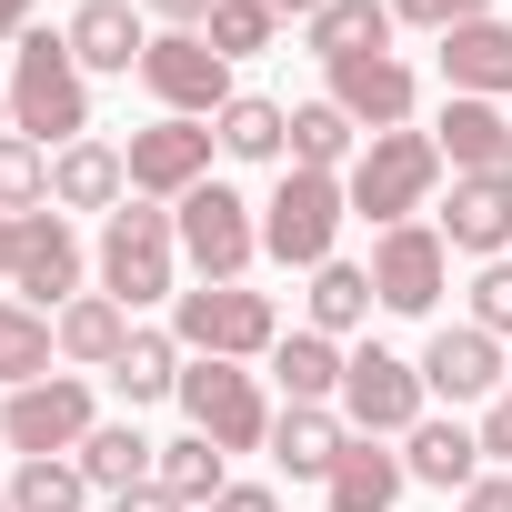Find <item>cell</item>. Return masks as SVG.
<instances>
[{"mask_svg":"<svg viewBox=\"0 0 512 512\" xmlns=\"http://www.w3.org/2000/svg\"><path fill=\"white\" fill-rule=\"evenodd\" d=\"M111 512H191V502H171L161 482H141V492H111Z\"/></svg>","mask_w":512,"mask_h":512,"instance_id":"obj_42","label":"cell"},{"mask_svg":"<svg viewBox=\"0 0 512 512\" xmlns=\"http://www.w3.org/2000/svg\"><path fill=\"white\" fill-rule=\"evenodd\" d=\"M51 352H61V322L31 312V302H0V382H51Z\"/></svg>","mask_w":512,"mask_h":512,"instance_id":"obj_27","label":"cell"},{"mask_svg":"<svg viewBox=\"0 0 512 512\" xmlns=\"http://www.w3.org/2000/svg\"><path fill=\"white\" fill-rule=\"evenodd\" d=\"M31 31V0H0V41H21Z\"/></svg>","mask_w":512,"mask_h":512,"instance_id":"obj_45","label":"cell"},{"mask_svg":"<svg viewBox=\"0 0 512 512\" xmlns=\"http://www.w3.org/2000/svg\"><path fill=\"white\" fill-rule=\"evenodd\" d=\"M11 131L41 141V151L91 141V71L71 61L61 31H21V51H11Z\"/></svg>","mask_w":512,"mask_h":512,"instance_id":"obj_1","label":"cell"},{"mask_svg":"<svg viewBox=\"0 0 512 512\" xmlns=\"http://www.w3.org/2000/svg\"><path fill=\"white\" fill-rule=\"evenodd\" d=\"M402 482H412V472H402V452H382L372 432H352V442H342V462H332V482H322V502H332V512H392V502H402Z\"/></svg>","mask_w":512,"mask_h":512,"instance_id":"obj_21","label":"cell"},{"mask_svg":"<svg viewBox=\"0 0 512 512\" xmlns=\"http://www.w3.org/2000/svg\"><path fill=\"white\" fill-rule=\"evenodd\" d=\"M272 11H292V21H312V11H322V0H272Z\"/></svg>","mask_w":512,"mask_h":512,"instance_id":"obj_46","label":"cell"},{"mask_svg":"<svg viewBox=\"0 0 512 512\" xmlns=\"http://www.w3.org/2000/svg\"><path fill=\"white\" fill-rule=\"evenodd\" d=\"M502 402H512V392H502Z\"/></svg>","mask_w":512,"mask_h":512,"instance_id":"obj_49","label":"cell"},{"mask_svg":"<svg viewBox=\"0 0 512 512\" xmlns=\"http://www.w3.org/2000/svg\"><path fill=\"white\" fill-rule=\"evenodd\" d=\"M472 432H482V462H512V402H492Z\"/></svg>","mask_w":512,"mask_h":512,"instance_id":"obj_39","label":"cell"},{"mask_svg":"<svg viewBox=\"0 0 512 512\" xmlns=\"http://www.w3.org/2000/svg\"><path fill=\"white\" fill-rule=\"evenodd\" d=\"M171 231H181V262H191L201 282H241V272H251V251H262V221H251V201L221 191V181L181 191V201H171Z\"/></svg>","mask_w":512,"mask_h":512,"instance_id":"obj_6","label":"cell"},{"mask_svg":"<svg viewBox=\"0 0 512 512\" xmlns=\"http://www.w3.org/2000/svg\"><path fill=\"white\" fill-rule=\"evenodd\" d=\"M81 502H91L81 462H21L11 472V512H81Z\"/></svg>","mask_w":512,"mask_h":512,"instance_id":"obj_36","label":"cell"},{"mask_svg":"<svg viewBox=\"0 0 512 512\" xmlns=\"http://www.w3.org/2000/svg\"><path fill=\"white\" fill-rule=\"evenodd\" d=\"M171 502H221L231 482H221V442L211 432H181V442H161V472H151Z\"/></svg>","mask_w":512,"mask_h":512,"instance_id":"obj_33","label":"cell"},{"mask_svg":"<svg viewBox=\"0 0 512 512\" xmlns=\"http://www.w3.org/2000/svg\"><path fill=\"white\" fill-rule=\"evenodd\" d=\"M171 272H181V231H171V211L131 201V211L101 221V292H111L121 312H141V302H181Z\"/></svg>","mask_w":512,"mask_h":512,"instance_id":"obj_4","label":"cell"},{"mask_svg":"<svg viewBox=\"0 0 512 512\" xmlns=\"http://www.w3.org/2000/svg\"><path fill=\"white\" fill-rule=\"evenodd\" d=\"M171 342L191 362H251V352H272L282 342V312L262 292H241V282H201L171 302Z\"/></svg>","mask_w":512,"mask_h":512,"instance_id":"obj_5","label":"cell"},{"mask_svg":"<svg viewBox=\"0 0 512 512\" xmlns=\"http://www.w3.org/2000/svg\"><path fill=\"white\" fill-rule=\"evenodd\" d=\"M131 312L111 302V292H81V302H61V362H91V372H111L121 352H131Z\"/></svg>","mask_w":512,"mask_h":512,"instance_id":"obj_25","label":"cell"},{"mask_svg":"<svg viewBox=\"0 0 512 512\" xmlns=\"http://www.w3.org/2000/svg\"><path fill=\"white\" fill-rule=\"evenodd\" d=\"M432 181H442V141L432 131H372L362 141V161L342 171V191H352V211L362 221H412L422 201H432Z\"/></svg>","mask_w":512,"mask_h":512,"instance_id":"obj_3","label":"cell"},{"mask_svg":"<svg viewBox=\"0 0 512 512\" xmlns=\"http://www.w3.org/2000/svg\"><path fill=\"white\" fill-rule=\"evenodd\" d=\"M342 342H322V332H292V342H272V372H282V392L292 402H342Z\"/></svg>","mask_w":512,"mask_h":512,"instance_id":"obj_32","label":"cell"},{"mask_svg":"<svg viewBox=\"0 0 512 512\" xmlns=\"http://www.w3.org/2000/svg\"><path fill=\"white\" fill-rule=\"evenodd\" d=\"M201 41H211L221 61H251V51L282 41V11H272V0H221V11L201 21Z\"/></svg>","mask_w":512,"mask_h":512,"instance_id":"obj_34","label":"cell"},{"mask_svg":"<svg viewBox=\"0 0 512 512\" xmlns=\"http://www.w3.org/2000/svg\"><path fill=\"white\" fill-rule=\"evenodd\" d=\"M432 231L452 251H472V262H502V251H512V181H452V211Z\"/></svg>","mask_w":512,"mask_h":512,"instance_id":"obj_20","label":"cell"},{"mask_svg":"<svg viewBox=\"0 0 512 512\" xmlns=\"http://www.w3.org/2000/svg\"><path fill=\"white\" fill-rule=\"evenodd\" d=\"M11 292H21L31 312L81 302V231H71L61 211H21V262H11Z\"/></svg>","mask_w":512,"mask_h":512,"instance_id":"obj_13","label":"cell"},{"mask_svg":"<svg viewBox=\"0 0 512 512\" xmlns=\"http://www.w3.org/2000/svg\"><path fill=\"white\" fill-rule=\"evenodd\" d=\"M342 442H352V422H342L332 402H292V412L272 422V462H282V472H302V482H332Z\"/></svg>","mask_w":512,"mask_h":512,"instance_id":"obj_22","label":"cell"},{"mask_svg":"<svg viewBox=\"0 0 512 512\" xmlns=\"http://www.w3.org/2000/svg\"><path fill=\"white\" fill-rule=\"evenodd\" d=\"M422 362H402V352H382V342H362L352 362H342V422L352 432H372V442H392V432H412L422 422Z\"/></svg>","mask_w":512,"mask_h":512,"instance_id":"obj_9","label":"cell"},{"mask_svg":"<svg viewBox=\"0 0 512 512\" xmlns=\"http://www.w3.org/2000/svg\"><path fill=\"white\" fill-rule=\"evenodd\" d=\"M0 211H51V151L21 141V131H0Z\"/></svg>","mask_w":512,"mask_h":512,"instance_id":"obj_35","label":"cell"},{"mask_svg":"<svg viewBox=\"0 0 512 512\" xmlns=\"http://www.w3.org/2000/svg\"><path fill=\"white\" fill-rule=\"evenodd\" d=\"M181 412H191V432H211L221 452L272 442V402H262V382H251L241 362H191V372H181Z\"/></svg>","mask_w":512,"mask_h":512,"instance_id":"obj_10","label":"cell"},{"mask_svg":"<svg viewBox=\"0 0 512 512\" xmlns=\"http://www.w3.org/2000/svg\"><path fill=\"white\" fill-rule=\"evenodd\" d=\"M141 11H161V21H171V31H201V21H211V11H221V0H141Z\"/></svg>","mask_w":512,"mask_h":512,"instance_id":"obj_41","label":"cell"},{"mask_svg":"<svg viewBox=\"0 0 512 512\" xmlns=\"http://www.w3.org/2000/svg\"><path fill=\"white\" fill-rule=\"evenodd\" d=\"M141 81H151V101H161L171 121H221V111L241 101V91H231V61H221L201 31H151Z\"/></svg>","mask_w":512,"mask_h":512,"instance_id":"obj_8","label":"cell"},{"mask_svg":"<svg viewBox=\"0 0 512 512\" xmlns=\"http://www.w3.org/2000/svg\"><path fill=\"white\" fill-rule=\"evenodd\" d=\"M181 372H191V352L171 342V332H131V352L111 362V382H121V402L141 412V402H161V392H181Z\"/></svg>","mask_w":512,"mask_h":512,"instance_id":"obj_31","label":"cell"},{"mask_svg":"<svg viewBox=\"0 0 512 512\" xmlns=\"http://www.w3.org/2000/svg\"><path fill=\"white\" fill-rule=\"evenodd\" d=\"M442 81H452V101H502L512 91V21L442 31Z\"/></svg>","mask_w":512,"mask_h":512,"instance_id":"obj_17","label":"cell"},{"mask_svg":"<svg viewBox=\"0 0 512 512\" xmlns=\"http://www.w3.org/2000/svg\"><path fill=\"white\" fill-rule=\"evenodd\" d=\"M392 21H422V31H462V21H492V0H392Z\"/></svg>","mask_w":512,"mask_h":512,"instance_id":"obj_38","label":"cell"},{"mask_svg":"<svg viewBox=\"0 0 512 512\" xmlns=\"http://www.w3.org/2000/svg\"><path fill=\"white\" fill-rule=\"evenodd\" d=\"M352 141H362V121H352L342 101H292V161H302V171H342V161H362Z\"/></svg>","mask_w":512,"mask_h":512,"instance_id":"obj_29","label":"cell"},{"mask_svg":"<svg viewBox=\"0 0 512 512\" xmlns=\"http://www.w3.org/2000/svg\"><path fill=\"white\" fill-rule=\"evenodd\" d=\"M101 422H91V382L81 372H51V382H21L11 402H0V442H11L21 462H61L81 452Z\"/></svg>","mask_w":512,"mask_h":512,"instance_id":"obj_7","label":"cell"},{"mask_svg":"<svg viewBox=\"0 0 512 512\" xmlns=\"http://www.w3.org/2000/svg\"><path fill=\"white\" fill-rule=\"evenodd\" d=\"M0 121H11V81H0Z\"/></svg>","mask_w":512,"mask_h":512,"instance_id":"obj_47","label":"cell"},{"mask_svg":"<svg viewBox=\"0 0 512 512\" xmlns=\"http://www.w3.org/2000/svg\"><path fill=\"white\" fill-rule=\"evenodd\" d=\"M211 141H221L231 161H282V151H292V111L262 101V91H241V101L211 121Z\"/></svg>","mask_w":512,"mask_h":512,"instance_id":"obj_28","label":"cell"},{"mask_svg":"<svg viewBox=\"0 0 512 512\" xmlns=\"http://www.w3.org/2000/svg\"><path fill=\"white\" fill-rule=\"evenodd\" d=\"M0 512H11V492H0Z\"/></svg>","mask_w":512,"mask_h":512,"instance_id":"obj_48","label":"cell"},{"mask_svg":"<svg viewBox=\"0 0 512 512\" xmlns=\"http://www.w3.org/2000/svg\"><path fill=\"white\" fill-rule=\"evenodd\" d=\"M402 472H412V482H432V492H472V482H482V432H472V422H432V412H422V422L402 432Z\"/></svg>","mask_w":512,"mask_h":512,"instance_id":"obj_18","label":"cell"},{"mask_svg":"<svg viewBox=\"0 0 512 512\" xmlns=\"http://www.w3.org/2000/svg\"><path fill=\"white\" fill-rule=\"evenodd\" d=\"M11 262H21V221L0 211V282H11Z\"/></svg>","mask_w":512,"mask_h":512,"instance_id":"obj_44","label":"cell"},{"mask_svg":"<svg viewBox=\"0 0 512 512\" xmlns=\"http://www.w3.org/2000/svg\"><path fill=\"white\" fill-rule=\"evenodd\" d=\"M131 191V161L111 151V141H71V151H51V201L61 211H111Z\"/></svg>","mask_w":512,"mask_h":512,"instance_id":"obj_23","label":"cell"},{"mask_svg":"<svg viewBox=\"0 0 512 512\" xmlns=\"http://www.w3.org/2000/svg\"><path fill=\"white\" fill-rule=\"evenodd\" d=\"M322 101H342L362 131H402V121H412V101H422V81H412V61L362 51V61H332V91H322Z\"/></svg>","mask_w":512,"mask_h":512,"instance_id":"obj_14","label":"cell"},{"mask_svg":"<svg viewBox=\"0 0 512 512\" xmlns=\"http://www.w3.org/2000/svg\"><path fill=\"white\" fill-rule=\"evenodd\" d=\"M71 462H81V482H91V492H141V482L161 472V442H141L131 422H101Z\"/></svg>","mask_w":512,"mask_h":512,"instance_id":"obj_26","label":"cell"},{"mask_svg":"<svg viewBox=\"0 0 512 512\" xmlns=\"http://www.w3.org/2000/svg\"><path fill=\"white\" fill-rule=\"evenodd\" d=\"M342 211H352L342 171H302V161H292V171L272 181V201H262V251L292 262V272H322L332 241H342Z\"/></svg>","mask_w":512,"mask_h":512,"instance_id":"obj_2","label":"cell"},{"mask_svg":"<svg viewBox=\"0 0 512 512\" xmlns=\"http://www.w3.org/2000/svg\"><path fill=\"white\" fill-rule=\"evenodd\" d=\"M462 512H512V472H482V482L462 492Z\"/></svg>","mask_w":512,"mask_h":512,"instance_id":"obj_40","label":"cell"},{"mask_svg":"<svg viewBox=\"0 0 512 512\" xmlns=\"http://www.w3.org/2000/svg\"><path fill=\"white\" fill-rule=\"evenodd\" d=\"M432 141H442L452 181H512V121H502V101H452Z\"/></svg>","mask_w":512,"mask_h":512,"instance_id":"obj_16","label":"cell"},{"mask_svg":"<svg viewBox=\"0 0 512 512\" xmlns=\"http://www.w3.org/2000/svg\"><path fill=\"white\" fill-rule=\"evenodd\" d=\"M472 322H482L492 342H512V262H482V282H472Z\"/></svg>","mask_w":512,"mask_h":512,"instance_id":"obj_37","label":"cell"},{"mask_svg":"<svg viewBox=\"0 0 512 512\" xmlns=\"http://www.w3.org/2000/svg\"><path fill=\"white\" fill-rule=\"evenodd\" d=\"M121 161H131L141 201H181V191L211 181V121H151V131H131Z\"/></svg>","mask_w":512,"mask_h":512,"instance_id":"obj_12","label":"cell"},{"mask_svg":"<svg viewBox=\"0 0 512 512\" xmlns=\"http://www.w3.org/2000/svg\"><path fill=\"white\" fill-rule=\"evenodd\" d=\"M61 41H71V61H81V71H141V51H151V31H141L131 0H81Z\"/></svg>","mask_w":512,"mask_h":512,"instance_id":"obj_19","label":"cell"},{"mask_svg":"<svg viewBox=\"0 0 512 512\" xmlns=\"http://www.w3.org/2000/svg\"><path fill=\"white\" fill-rule=\"evenodd\" d=\"M312 31V61H362V51H392V0H322V11L302 21Z\"/></svg>","mask_w":512,"mask_h":512,"instance_id":"obj_24","label":"cell"},{"mask_svg":"<svg viewBox=\"0 0 512 512\" xmlns=\"http://www.w3.org/2000/svg\"><path fill=\"white\" fill-rule=\"evenodd\" d=\"M442 272H452V241H442L432 221H392V231L372 241V292H382V312H432V302H442Z\"/></svg>","mask_w":512,"mask_h":512,"instance_id":"obj_11","label":"cell"},{"mask_svg":"<svg viewBox=\"0 0 512 512\" xmlns=\"http://www.w3.org/2000/svg\"><path fill=\"white\" fill-rule=\"evenodd\" d=\"M211 512H282V502H272V492H262V482H231V492H221V502H211Z\"/></svg>","mask_w":512,"mask_h":512,"instance_id":"obj_43","label":"cell"},{"mask_svg":"<svg viewBox=\"0 0 512 512\" xmlns=\"http://www.w3.org/2000/svg\"><path fill=\"white\" fill-rule=\"evenodd\" d=\"M372 302H382V292H372V272H362V262H322V272H312V332H322V342L362 332V322H372Z\"/></svg>","mask_w":512,"mask_h":512,"instance_id":"obj_30","label":"cell"},{"mask_svg":"<svg viewBox=\"0 0 512 512\" xmlns=\"http://www.w3.org/2000/svg\"><path fill=\"white\" fill-rule=\"evenodd\" d=\"M502 342L482 332V322H462V332H432L422 342V392H442V402H482V392H502Z\"/></svg>","mask_w":512,"mask_h":512,"instance_id":"obj_15","label":"cell"}]
</instances>
